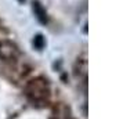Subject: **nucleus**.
I'll list each match as a JSON object with an SVG mask.
<instances>
[{"label": "nucleus", "instance_id": "nucleus-2", "mask_svg": "<svg viewBox=\"0 0 123 119\" xmlns=\"http://www.w3.org/2000/svg\"><path fill=\"white\" fill-rule=\"evenodd\" d=\"M0 58L6 63H15L19 58V50L17 44L10 40L0 42Z\"/></svg>", "mask_w": 123, "mask_h": 119}, {"label": "nucleus", "instance_id": "nucleus-3", "mask_svg": "<svg viewBox=\"0 0 123 119\" xmlns=\"http://www.w3.org/2000/svg\"><path fill=\"white\" fill-rule=\"evenodd\" d=\"M32 8H33V13L36 18L39 19L40 24H47V13H46V8L42 4H40L37 0H35L32 3Z\"/></svg>", "mask_w": 123, "mask_h": 119}, {"label": "nucleus", "instance_id": "nucleus-1", "mask_svg": "<svg viewBox=\"0 0 123 119\" xmlns=\"http://www.w3.org/2000/svg\"><path fill=\"white\" fill-rule=\"evenodd\" d=\"M25 94L29 98V101H32L36 105L47 104L51 96L50 85L47 79H44L43 76H36L28 80L25 85Z\"/></svg>", "mask_w": 123, "mask_h": 119}, {"label": "nucleus", "instance_id": "nucleus-4", "mask_svg": "<svg viewBox=\"0 0 123 119\" xmlns=\"http://www.w3.org/2000/svg\"><path fill=\"white\" fill-rule=\"evenodd\" d=\"M19 1H24V0H19Z\"/></svg>", "mask_w": 123, "mask_h": 119}]
</instances>
